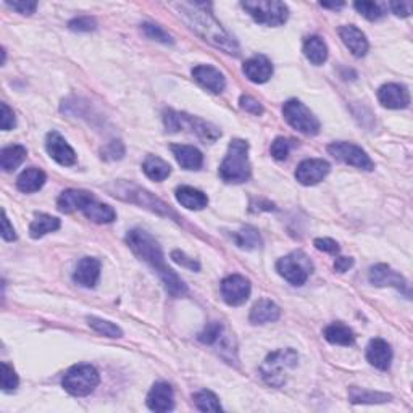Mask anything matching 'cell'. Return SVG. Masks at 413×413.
<instances>
[{
  "label": "cell",
  "mask_w": 413,
  "mask_h": 413,
  "mask_svg": "<svg viewBox=\"0 0 413 413\" xmlns=\"http://www.w3.org/2000/svg\"><path fill=\"white\" fill-rule=\"evenodd\" d=\"M126 244H128L136 257L147 263V265H151L157 271L170 296L181 297L188 292V288H186L183 279L166 265L160 244L147 231L131 229L126 234Z\"/></svg>",
  "instance_id": "cell-1"
},
{
  "label": "cell",
  "mask_w": 413,
  "mask_h": 413,
  "mask_svg": "<svg viewBox=\"0 0 413 413\" xmlns=\"http://www.w3.org/2000/svg\"><path fill=\"white\" fill-rule=\"evenodd\" d=\"M179 13L188 21V25L196 33L210 42L215 47L221 49L231 55H239V45L226 31L221 28V25L213 18L212 13H208L205 8L207 3H178Z\"/></svg>",
  "instance_id": "cell-2"
},
{
  "label": "cell",
  "mask_w": 413,
  "mask_h": 413,
  "mask_svg": "<svg viewBox=\"0 0 413 413\" xmlns=\"http://www.w3.org/2000/svg\"><path fill=\"white\" fill-rule=\"evenodd\" d=\"M220 178L225 183L240 184L251 179L252 165L249 160V142L244 139H233L229 142L228 153L221 162Z\"/></svg>",
  "instance_id": "cell-3"
},
{
  "label": "cell",
  "mask_w": 413,
  "mask_h": 413,
  "mask_svg": "<svg viewBox=\"0 0 413 413\" xmlns=\"http://www.w3.org/2000/svg\"><path fill=\"white\" fill-rule=\"evenodd\" d=\"M299 362V353L294 349H279L270 353L260 366L262 379L271 388H281L284 386L288 373L296 368Z\"/></svg>",
  "instance_id": "cell-4"
},
{
  "label": "cell",
  "mask_w": 413,
  "mask_h": 413,
  "mask_svg": "<svg viewBox=\"0 0 413 413\" xmlns=\"http://www.w3.org/2000/svg\"><path fill=\"white\" fill-rule=\"evenodd\" d=\"M101 383V375L92 365H75L62 379L63 389L75 397H86L95 391Z\"/></svg>",
  "instance_id": "cell-5"
},
{
  "label": "cell",
  "mask_w": 413,
  "mask_h": 413,
  "mask_svg": "<svg viewBox=\"0 0 413 413\" xmlns=\"http://www.w3.org/2000/svg\"><path fill=\"white\" fill-rule=\"evenodd\" d=\"M242 8L263 26H281L289 18L288 5L278 0H246Z\"/></svg>",
  "instance_id": "cell-6"
},
{
  "label": "cell",
  "mask_w": 413,
  "mask_h": 413,
  "mask_svg": "<svg viewBox=\"0 0 413 413\" xmlns=\"http://www.w3.org/2000/svg\"><path fill=\"white\" fill-rule=\"evenodd\" d=\"M163 121H165L166 129L170 131V133H178V131L188 128L192 131V133H196L201 139L207 140V142H213V140H216L221 136L220 131H218L215 126L207 123V121L184 115V113H176L173 110L165 112Z\"/></svg>",
  "instance_id": "cell-7"
},
{
  "label": "cell",
  "mask_w": 413,
  "mask_h": 413,
  "mask_svg": "<svg viewBox=\"0 0 413 413\" xmlns=\"http://www.w3.org/2000/svg\"><path fill=\"white\" fill-rule=\"evenodd\" d=\"M276 270L289 284L303 286L313 273V263L302 251H297L279 258Z\"/></svg>",
  "instance_id": "cell-8"
},
{
  "label": "cell",
  "mask_w": 413,
  "mask_h": 413,
  "mask_svg": "<svg viewBox=\"0 0 413 413\" xmlns=\"http://www.w3.org/2000/svg\"><path fill=\"white\" fill-rule=\"evenodd\" d=\"M284 120L292 126L294 129L305 136H316L320 133V121L310 112L305 103H302L297 99H290L283 105Z\"/></svg>",
  "instance_id": "cell-9"
},
{
  "label": "cell",
  "mask_w": 413,
  "mask_h": 413,
  "mask_svg": "<svg viewBox=\"0 0 413 413\" xmlns=\"http://www.w3.org/2000/svg\"><path fill=\"white\" fill-rule=\"evenodd\" d=\"M329 155H333L336 160L346 163V165L355 166L358 170L371 171L375 168V163L371 160L368 153L363 151L362 147L352 142H333L328 145Z\"/></svg>",
  "instance_id": "cell-10"
},
{
  "label": "cell",
  "mask_w": 413,
  "mask_h": 413,
  "mask_svg": "<svg viewBox=\"0 0 413 413\" xmlns=\"http://www.w3.org/2000/svg\"><path fill=\"white\" fill-rule=\"evenodd\" d=\"M251 281L242 275H231L221 281V296L231 307H239L251 296Z\"/></svg>",
  "instance_id": "cell-11"
},
{
  "label": "cell",
  "mask_w": 413,
  "mask_h": 413,
  "mask_svg": "<svg viewBox=\"0 0 413 413\" xmlns=\"http://www.w3.org/2000/svg\"><path fill=\"white\" fill-rule=\"evenodd\" d=\"M329 170V163L323 160V158H308V160L299 163L296 179L302 186H315L328 176Z\"/></svg>",
  "instance_id": "cell-12"
},
{
  "label": "cell",
  "mask_w": 413,
  "mask_h": 413,
  "mask_svg": "<svg viewBox=\"0 0 413 413\" xmlns=\"http://www.w3.org/2000/svg\"><path fill=\"white\" fill-rule=\"evenodd\" d=\"M45 149H47V153L51 155V158H53L58 165L71 166L76 163V152L73 151L71 145L57 131H51L47 134V138H45Z\"/></svg>",
  "instance_id": "cell-13"
},
{
  "label": "cell",
  "mask_w": 413,
  "mask_h": 413,
  "mask_svg": "<svg viewBox=\"0 0 413 413\" xmlns=\"http://www.w3.org/2000/svg\"><path fill=\"white\" fill-rule=\"evenodd\" d=\"M368 279L371 284L376 286V288H386V286H391V288L403 290L407 297L410 296V290H408V288H407L405 278L399 275L397 271H394L391 266L384 265V263H379V265L371 266L370 273H368Z\"/></svg>",
  "instance_id": "cell-14"
},
{
  "label": "cell",
  "mask_w": 413,
  "mask_h": 413,
  "mask_svg": "<svg viewBox=\"0 0 413 413\" xmlns=\"http://www.w3.org/2000/svg\"><path fill=\"white\" fill-rule=\"evenodd\" d=\"M378 99L381 105L391 110H401V108H407L410 103V94L405 86L397 83H389L381 86L378 90Z\"/></svg>",
  "instance_id": "cell-15"
},
{
  "label": "cell",
  "mask_w": 413,
  "mask_h": 413,
  "mask_svg": "<svg viewBox=\"0 0 413 413\" xmlns=\"http://www.w3.org/2000/svg\"><path fill=\"white\" fill-rule=\"evenodd\" d=\"M192 78L202 86L203 89L213 94H221L226 88V79L223 73L210 65H199L192 70Z\"/></svg>",
  "instance_id": "cell-16"
},
{
  "label": "cell",
  "mask_w": 413,
  "mask_h": 413,
  "mask_svg": "<svg viewBox=\"0 0 413 413\" xmlns=\"http://www.w3.org/2000/svg\"><path fill=\"white\" fill-rule=\"evenodd\" d=\"M145 402L152 412H170L175 408V392L170 384L160 381L152 386Z\"/></svg>",
  "instance_id": "cell-17"
},
{
  "label": "cell",
  "mask_w": 413,
  "mask_h": 413,
  "mask_svg": "<svg viewBox=\"0 0 413 413\" xmlns=\"http://www.w3.org/2000/svg\"><path fill=\"white\" fill-rule=\"evenodd\" d=\"M99 278H101V262L94 257L81 258L73 273V281L83 288H95Z\"/></svg>",
  "instance_id": "cell-18"
},
{
  "label": "cell",
  "mask_w": 413,
  "mask_h": 413,
  "mask_svg": "<svg viewBox=\"0 0 413 413\" xmlns=\"http://www.w3.org/2000/svg\"><path fill=\"white\" fill-rule=\"evenodd\" d=\"M90 201H94V196L88 190H79V189H68L57 199V207L62 213H73L84 210V207L88 205Z\"/></svg>",
  "instance_id": "cell-19"
},
{
  "label": "cell",
  "mask_w": 413,
  "mask_h": 413,
  "mask_svg": "<svg viewBox=\"0 0 413 413\" xmlns=\"http://www.w3.org/2000/svg\"><path fill=\"white\" fill-rule=\"evenodd\" d=\"M339 36H341L344 45L352 52L353 57L362 58L366 55V52H368L370 49L368 40H366V36L363 34L357 26H341V28H339Z\"/></svg>",
  "instance_id": "cell-20"
},
{
  "label": "cell",
  "mask_w": 413,
  "mask_h": 413,
  "mask_svg": "<svg viewBox=\"0 0 413 413\" xmlns=\"http://www.w3.org/2000/svg\"><path fill=\"white\" fill-rule=\"evenodd\" d=\"M242 71L249 81L255 84H263L273 76V65L265 55H255L244 63Z\"/></svg>",
  "instance_id": "cell-21"
},
{
  "label": "cell",
  "mask_w": 413,
  "mask_h": 413,
  "mask_svg": "<svg viewBox=\"0 0 413 413\" xmlns=\"http://www.w3.org/2000/svg\"><path fill=\"white\" fill-rule=\"evenodd\" d=\"M366 360L370 362V365H373L378 370H389L392 362V349L384 339L376 338L373 341H370L368 347H366Z\"/></svg>",
  "instance_id": "cell-22"
},
{
  "label": "cell",
  "mask_w": 413,
  "mask_h": 413,
  "mask_svg": "<svg viewBox=\"0 0 413 413\" xmlns=\"http://www.w3.org/2000/svg\"><path fill=\"white\" fill-rule=\"evenodd\" d=\"M171 152L176 158V162L179 163L181 168L190 171L201 170L203 165V155L199 149L192 147V145L184 144H175L171 145Z\"/></svg>",
  "instance_id": "cell-23"
},
{
  "label": "cell",
  "mask_w": 413,
  "mask_h": 413,
  "mask_svg": "<svg viewBox=\"0 0 413 413\" xmlns=\"http://www.w3.org/2000/svg\"><path fill=\"white\" fill-rule=\"evenodd\" d=\"M279 316L281 308L276 305L275 302L268 301V299H262V301H258L255 305L252 307L249 320H251L252 325H265L278 321Z\"/></svg>",
  "instance_id": "cell-24"
},
{
  "label": "cell",
  "mask_w": 413,
  "mask_h": 413,
  "mask_svg": "<svg viewBox=\"0 0 413 413\" xmlns=\"http://www.w3.org/2000/svg\"><path fill=\"white\" fill-rule=\"evenodd\" d=\"M176 201L188 210H203L208 205L207 194H203L202 190L190 188V186H181L176 189Z\"/></svg>",
  "instance_id": "cell-25"
},
{
  "label": "cell",
  "mask_w": 413,
  "mask_h": 413,
  "mask_svg": "<svg viewBox=\"0 0 413 413\" xmlns=\"http://www.w3.org/2000/svg\"><path fill=\"white\" fill-rule=\"evenodd\" d=\"M45 181H47V176H45L42 170H39V168H28V170H25L18 176L16 188L25 194L38 192L39 189H42Z\"/></svg>",
  "instance_id": "cell-26"
},
{
  "label": "cell",
  "mask_w": 413,
  "mask_h": 413,
  "mask_svg": "<svg viewBox=\"0 0 413 413\" xmlns=\"http://www.w3.org/2000/svg\"><path fill=\"white\" fill-rule=\"evenodd\" d=\"M325 339L334 346H353L355 344V334L344 323H331L323 331Z\"/></svg>",
  "instance_id": "cell-27"
},
{
  "label": "cell",
  "mask_w": 413,
  "mask_h": 413,
  "mask_svg": "<svg viewBox=\"0 0 413 413\" xmlns=\"http://www.w3.org/2000/svg\"><path fill=\"white\" fill-rule=\"evenodd\" d=\"M303 53L313 65H323L328 60V45L320 36H310L303 42Z\"/></svg>",
  "instance_id": "cell-28"
},
{
  "label": "cell",
  "mask_w": 413,
  "mask_h": 413,
  "mask_svg": "<svg viewBox=\"0 0 413 413\" xmlns=\"http://www.w3.org/2000/svg\"><path fill=\"white\" fill-rule=\"evenodd\" d=\"M83 213L86 215V218H89L90 221H94V223L97 225H108L116 220V212L113 210L110 205L97 202L95 199L84 207Z\"/></svg>",
  "instance_id": "cell-29"
},
{
  "label": "cell",
  "mask_w": 413,
  "mask_h": 413,
  "mask_svg": "<svg viewBox=\"0 0 413 413\" xmlns=\"http://www.w3.org/2000/svg\"><path fill=\"white\" fill-rule=\"evenodd\" d=\"M26 155H28V151L23 145H8L0 152V168L5 173L15 171L26 160Z\"/></svg>",
  "instance_id": "cell-30"
},
{
  "label": "cell",
  "mask_w": 413,
  "mask_h": 413,
  "mask_svg": "<svg viewBox=\"0 0 413 413\" xmlns=\"http://www.w3.org/2000/svg\"><path fill=\"white\" fill-rule=\"evenodd\" d=\"M142 170L147 178L153 181H165L171 175V166L157 155H147L142 163Z\"/></svg>",
  "instance_id": "cell-31"
},
{
  "label": "cell",
  "mask_w": 413,
  "mask_h": 413,
  "mask_svg": "<svg viewBox=\"0 0 413 413\" xmlns=\"http://www.w3.org/2000/svg\"><path fill=\"white\" fill-rule=\"evenodd\" d=\"M60 220L52 215H45V213H40V215H36L33 220V223L29 225V236L33 239H39L42 236L53 233V231L60 229Z\"/></svg>",
  "instance_id": "cell-32"
},
{
  "label": "cell",
  "mask_w": 413,
  "mask_h": 413,
  "mask_svg": "<svg viewBox=\"0 0 413 413\" xmlns=\"http://www.w3.org/2000/svg\"><path fill=\"white\" fill-rule=\"evenodd\" d=\"M233 239L236 242V246L242 251H253V249H258L262 246V238L258 234V231L252 226H246L238 233L233 234Z\"/></svg>",
  "instance_id": "cell-33"
},
{
  "label": "cell",
  "mask_w": 413,
  "mask_h": 413,
  "mask_svg": "<svg viewBox=\"0 0 413 413\" xmlns=\"http://www.w3.org/2000/svg\"><path fill=\"white\" fill-rule=\"evenodd\" d=\"M349 399L352 403H386L391 401L392 396L384 392L366 391V389L360 388H351L349 389Z\"/></svg>",
  "instance_id": "cell-34"
},
{
  "label": "cell",
  "mask_w": 413,
  "mask_h": 413,
  "mask_svg": "<svg viewBox=\"0 0 413 413\" xmlns=\"http://www.w3.org/2000/svg\"><path fill=\"white\" fill-rule=\"evenodd\" d=\"M88 323L95 333L107 336V338H121L123 336V331H121L120 326L112 323V321L97 318V316H88Z\"/></svg>",
  "instance_id": "cell-35"
},
{
  "label": "cell",
  "mask_w": 413,
  "mask_h": 413,
  "mask_svg": "<svg viewBox=\"0 0 413 413\" xmlns=\"http://www.w3.org/2000/svg\"><path fill=\"white\" fill-rule=\"evenodd\" d=\"M194 402H196V407L201 412H221L218 397L212 391H207V389L194 394Z\"/></svg>",
  "instance_id": "cell-36"
},
{
  "label": "cell",
  "mask_w": 413,
  "mask_h": 413,
  "mask_svg": "<svg viewBox=\"0 0 413 413\" xmlns=\"http://www.w3.org/2000/svg\"><path fill=\"white\" fill-rule=\"evenodd\" d=\"M140 29H142L145 38L157 40V42H162V44H173V38H171V36L158 25H153V23H142V25H140Z\"/></svg>",
  "instance_id": "cell-37"
},
{
  "label": "cell",
  "mask_w": 413,
  "mask_h": 413,
  "mask_svg": "<svg viewBox=\"0 0 413 413\" xmlns=\"http://www.w3.org/2000/svg\"><path fill=\"white\" fill-rule=\"evenodd\" d=\"M223 325L218 323V321H213V323L207 325L205 329L199 334V341L202 344H207V346H213V344L220 342V339L223 338Z\"/></svg>",
  "instance_id": "cell-38"
},
{
  "label": "cell",
  "mask_w": 413,
  "mask_h": 413,
  "mask_svg": "<svg viewBox=\"0 0 413 413\" xmlns=\"http://www.w3.org/2000/svg\"><path fill=\"white\" fill-rule=\"evenodd\" d=\"M353 8H355L362 16H365L366 20L370 21H378L384 16L383 8L375 2H355L353 3Z\"/></svg>",
  "instance_id": "cell-39"
},
{
  "label": "cell",
  "mask_w": 413,
  "mask_h": 413,
  "mask_svg": "<svg viewBox=\"0 0 413 413\" xmlns=\"http://www.w3.org/2000/svg\"><path fill=\"white\" fill-rule=\"evenodd\" d=\"M0 383H2L3 392H13L20 384V379L15 373V370L5 362H2V373H0Z\"/></svg>",
  "instance_id": "cell-40"
},
{
  "label": "cell",
  "mask_w": 413,
  "mask_h": 413,
  "mask_svg": "<svg viewBox=\"0 0 413 413\" xmlns=\"http://www.w3.org/2000/svg\"><path fill=\"white\" fill-rule=\"evenodd\" d=\"M294 145H296V142H294L292 139H288V138L275 139V142L271 144V157L278 162L286 160L289 155L290 149H292Z\"/></svg>",
  "instance_id": "cell-41"
},
{
  "label": "cell",
  "mask_w": 413,
  "mask_h": 413,
  "mask_svg": "<svg viewBox=\"0 0 413 413\" xmlns=\"http://www.w3.org/2000/svg\"><path fill=\"white\" fill-rule=\"evenodd\" d=\"M95 21L89 16H81V18H75L68 23V28L71 31H76V33H89V31L95 29Z\"/></svg>",
  "instance_id": "cell-42"
},
{
  "label": "cell",
  "mask_w": 413,
  "mask_h": 413,
  "mask_svg": "<svg viewBox=\"0 0 413 413\" xmlns=\"http://www.w3.org/2000/svg\"><path fill=\"white\" fill-rule=\"evenodd\" d=\"M125 155V145L120 140H113L102 151V157L105 160H120Z\"/></svg>",
  "instance_id": "cell-43"
},
{
  "label": "cell",
  "mask_w": 413,
  "mask_h": 413,
  "mask_svg": "<svg viewBox=\"0 0 413 413\" xmlns=\"http://www.w3.org/2000/svg\"><path fill=\"white\" fill-rule=\"evenodd\" d=\"M0 108H2V115H0V128L3 131H10L16 126V118L15 113L7 103H0Z\"/></svg>",
  "instance_id": "cell-44"
},
{
  "label": "cell",
  "mask_w": 413,
  "mask_h": 413,
  "mask_svg": "<svg viewBox=\"0 0 413 413\" xmlns=\"http://www.w3.org/2000/svg\"><path fill=\"white\" fill-rule=\"evenodd\" d=\"M171 258H173V262L178 263V265L184 266V268H188V270H192V271L201 270V263H199L197 260H194V258L188 257L184 252H181V251L171 252Z\"/></svg>",
  "instance_id": "cell-45"
},
{
  "label": "cell",
  "mask_w": 413,
  "mask_h": 413,
  "mask_svg": "<svg viewBox=\"0 0 413 413\" xmlns=\"http://www.w3.org/2000/svg\"><path fill=\"white\" fill-rule=\"evenodd\" d=\"M5 5L12 10H15L16 13H21V15H33L38 8V3L31 2V0H18V2H5Z\"/></svg>",
  "instance_id": "cell-46"
},
{
  "label": "cell",
  "mask_w": 413,
  "mask_h": 413,
  "mask_svg": "<svg viewBox=\"0 0 413 413\" xmlns=\"http://www.w3.org/2000/svg\"><path fill=\"white\" fill-rule=\"evenodd\" d=\"M239 103L242 110L252 113V115H262L263 113V107L260 105V102L255 101V99L251 97V95H242Z\"/></svg>",
  "instance_id": "cell-47"
},
{
  "label": "cell",
  "mask_w": 413,
  "mask_h": 413,
  "mask_svg": "<svg viewBox=\"0 0 413 413\" xmlns=\"http://www.w3.org/2000/svg\"><path fill=\"white\" fill-rule=\"evenodd\" d=\"M315 247L321 252L331 253V255H338L339 251H341V249H339V244L336 242V240L328 239V238L315 239Z\"/></svg>",
  "instance_id": "cell-48"
},
{
  "label": "cell",
  "mask_w": 413,
  "mask_h": 413,
  "mask_svg": "<svg viewBox=\"0 0 413 413\" xmlns=\"http://www.w3.org/2000/svg\"><path fill=\"white\" fill-rule=\"evenodd\" d=\"M389 7H391V10L396 16L407 18V16H410L413 3L412 2H391L389 3Z\"/></svg>",
  "instance_id": "cell-49"
},
{
  "label": "cell",
  "mask_w": 413,
  "mask_h": 413,
  "mask_svg": "<svg viewBox=\"0 0 413 413\" xmlns=\"http://www.w3.org/2000/svg\"><path fill=\"white\" fill-rule=\"evenodd\" d=\"M2 238L3 240H8V242H12V240L16 239L15 228L10 225V220H8L5 210L2 212Z\"/></svg>",
  "instance_id": "cell-50"
},
{
  "label": "cell",
  "mask_w": 413,
  "mask_h": 413,
  "mask_svg": "<svg viewBox=\"0 0 413 413\" xmlns=\"http://www.w3.org/2000/svg\"><path fill=\"white\" fill-rule=\"evenodd\" d=\"M353 266V258L351 257H338L334 262V271L338 273H346Z\"/></svg>",
  "instance_id": "cell-51"
},
{
  "label": "cell",
  "mask_w": 413,
  "mask_h": 413,
  "mask_svg": "<svg viewBox=\"0 0 413 413\" xmlns=\"http://www.w3.org/2000/svg\"><path fill=\"white\" fill-rule=\"evenodd\" d=\"M320 5L323 7V8H333V10H338V8H342V7H344V3H342V2H339V3H328V2H321Z\"/></svg>",
  "instance_id": "cell-52"
}]
</instances>
